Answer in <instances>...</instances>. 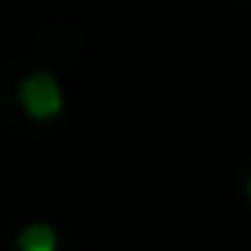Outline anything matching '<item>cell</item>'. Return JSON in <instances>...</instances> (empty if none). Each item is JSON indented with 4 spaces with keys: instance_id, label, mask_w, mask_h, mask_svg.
Here are the masks:
<instances>
[{
    "instance_id": "obj_2",
    "label": "cell",
    "mask_w": 251,
    "mask_h": 251,
    "mask_svg": "<svg viewBox=\"0 0 251 251\" xmlns=\"http://www.w3.org/2000/svg\"><path fill=\"white\" fill-rule=\"evenodd\" d=\"M18 251H59V230L49 224H28L18 234Z\"/></svg>"
},
{
    "instance_id": "obj_1",
    "label": "cell",
    "mask_w": 251,
    "mask_h": 251,
    "mask_svg": "<svg viewBox=\"0 0 251 251\" xmlns=\"http://www.w3.org/2000/svg\"><path fill=\"white\" fill-rule=\"evenodd\" d=\"M18 97H21V107L35 121H55L66 110V93H62V86L52 73H31L21 83Z\"/></svg>"
},
{
    "instance_id": "obj_3",
    "label": "cell",
    "mask_w": 251,
    "mask_h": 251,
    "mask_svg": "<svg viewBox=\"0 0 251 251\" xmlns=\"http://www.w3.org/2000/svg\"><path fill=\"white\" fill-rule=\"evenodd\" d=\"M248 200H251V176H248Z\"/></svg>"
}]
</instances>
